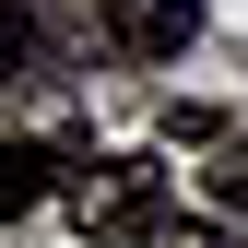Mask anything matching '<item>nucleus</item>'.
<instances>
[{
	"mask_svg": "<svg viewBox=\"0 0 248 248\" xmlns=\"http://www.w3.org/2000/svg\"><path fill=\"white\" fill-rule=\"evenodd\" d=\"M24 59H36V24H24V12H12V0H0V83H12V71H24Z\"/></svg>",
	"mask_w": 248,
	"mask_h": 248,
	"instance_id": "39448f33",
	"label": "nucleus"
},
{
	"mask_svg": "<svg viewBox=\"0 0 248 248\" xmlns=\"http://www.w3.org/2000/svg\"><path fill=\"white\" fill-rule=\"evenodd\" d=\"M201 0H107V47L118 59H189Z\"/></svg>",
	"mask_w": 248,
	"mask_h": 248,
	"instance_id": "f03ea898",
	"label": "nucleus"
},
{
	"mask_svg": "<svg viewBox=\"0 0 248 248\" xmlns=\"http://www.w3.org/2000/svg\"><path fill=\"white\" fill-rule=\"evenodd\" d=\"M59 189V154L47 142H12V130H0V213H36Z\"/></svg>",
	"mask_w": 248,
	"mask_h": 248,
	"instance_id": "7ed1b4c3",
	"label": "nucleus"
},
{
	"mask_svg": "<svg viewBox=\"0 0 248 248\" xmlns=\"http://www.w3.org/2000/svg\"><path fill=\"white\" fill-rule=\"evenodd\" d=\"M154 248H225V225H189V213H166V225H154Z\"/></svg>",
	"mask_w": 248,
	"mask_h": 248,
	"instance_id": "423d86ee",
	"label": "nucleus"
},
{
	"mask_svg": "<svg viewBox=\"0 0 248 248\" xmlns=\"http://www.w3.org/2000/svg\"><path fill=\"white\" fill-rule=\"evenodd\" d=\"M71 225L83 236H142L154 248V225H166V166H154V154H107V166H83L71 177Z\"/></svg>",
	"mask_w": 248,
	"mask_h": 248,
	"instance_id": "f257e3e1",
	"label": "nucleus"
},
{
	"mask_svg": "<svg viewBox=\"0 0 248 248\" xmlns=\"http://www.w3.org/2000/svg\"><path fill=\"white\" fill-rule=\"evenodd\" d=\"M201 189L225 201V213H248V142H225V154H213V166H201Z\"/></svg>",
	"mask_w": 248,
	"mask_h": 248,
	"instance_id": "20e7f679",
	"label": "nucleus"
}]
</instances>
